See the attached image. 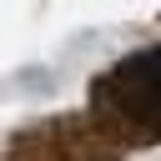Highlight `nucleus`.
Segmentation results:
<instances>
[{
  "label": "nucleus",
  "instance_id": "f257e3e1",
  "mask_svg": "<svg viewBox=\"0 0 161 161\" xmlns=\"http://www.w3.org/2000/svg\"><path fill=\"white\" fill-rule=\"evenodd\" d=\"M96 101H101L111 116L136 121V126L161 121V45L136 50V55H126L111 75H101Z\"/></svg>",
  "mask_w": 161,
  "mask_h": 161
}]
</instances>
